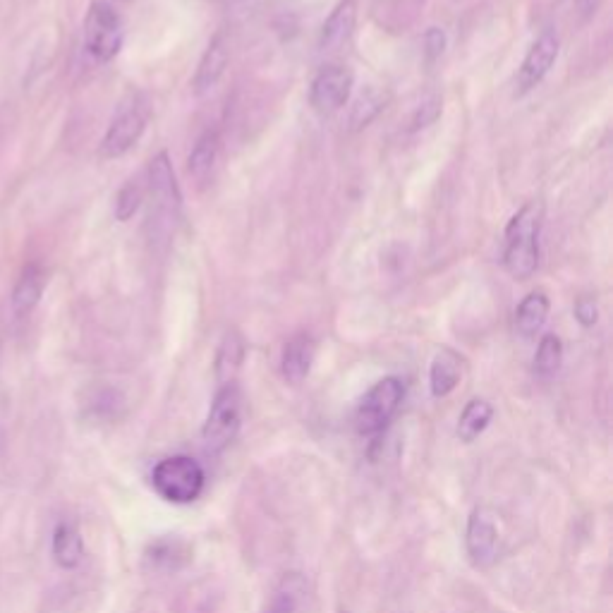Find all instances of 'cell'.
Returning a JSON list of instances; mask_svg holds the SVG:
<instances>
[{
    "label": "cell",
    "instance_id": "9c48e42d",
    "mask_svg": "<svg viewBox=\"0 0 613 613\" xmlns=\"http://www.w3.org/2000/svg\"><path fill=\"white\" fill-rule=\"evenodd\" d=\"M558 56V39L554 34H542L537 41H534L530 51L520 65L518 77H515V94L523 96L527 91L537 87L539 82L544 80L546 72L551 70L554 60Z\"/></svg>",
    "mask_w": 613,
    "mask_h": 613
},
{
    "label": "cell",
    "instance_id": "ba28073f",
    "mask_svg": "<svg viewBox=\"0 0 613 613\" xmlns=\"http://www.w3.org/2000/svg\"><path fill=\"white\" fill-rule=\"evenodd\" d=\"M352 84L355 77L348 68L343 65H329L314 77L312 89H309V103L314 106V111L321 115H331L348 103L352 94Z\"/></svg>",
    "mask_w": 613,
    "mask_h": 613
},
{
    "label": "cell",
    "instance_id": "cb8c5ba5",
    "mask_svg": "<svg viewBox=\"0 0 613 613\" xmlns=\"http://www.w3.org/2000/svg\"><path fill=\"white\" fill-rule=\"evenodd\" d=\"M381 108H384V99H381L376 91H367V94H362L360 99H357L355 106H352V113H350V125L355 127H364L369 125L372 120L379 115Z\"/></svg>",
    "mask_w": 613,
    "mask_h": 613
},
{
    "label": "cell",
    "instance_id": "d4e9b609",
    "mask_svg": "<svg viewBox=\"0 0 613 613\" xmlns=\"http://www.w3.org/2000/svg\"><path fill=\"white\" fill-rule=\"evenodd\" d=\"M295 609H297V592L290 587V582L285 580L281 590L273 594L266 613H295Z\"/></svg>",
    "mask_w": 613,
    "mask_h": 613
},
{
    "label": "cell",
    "instance_id": "2e32d148",
    "mask_svg": "<svg viewBox=\"0 0 613 613\" xmlns=\"http://www.w3.org/2000/svg\"><path fill=\"white\" fill-rule=\"evenodd\" d=\"M51 551L60 568L72 570L80 566L84 558V542L80 530L72 523H60L56 530H53Z\"/></svg>",
    "mask_w": 613,
    "mask_h": 613
},
{
    "label": "cell",
    "instance_id": "8fae6325",
    "mask_svg": "<svg viewBox=\"0 0 613 613\" xmlns=\"http://www.w3.org/2000/svg\"><path fill=\"white\" fill-rule=\"evenodd\" d=\"M314 357H317V341L309 333H297L283 348L281 372L288 384H302L312 372Z\"/></svg>",
    "mask_w": 613,
    "mask_h": 613
},
{
    "label": "cell",
    "instance_id": "9a60e30c",
    "mask_svg": "<svg viewBox=\"0 0 613 613\" xmlns=\"http://www.w3.org/2000/svg\"><path fill=\"white\" fill-rule=\"evenodd\" d=\"M357 22V0H341L333 8L329 20L324 22L321 29V48L324 51H338L348 44V39L355 32Z\"/></svg>",
    "mask_w": 613,
    "mask_h": 613
},
{
    "label": "cell",
    "instance_id": "5bb4252c",
    "mask_svg": "<svg viewBox=\"0 0 613 613\" xmlns=\"http://www.w3.org/2000/svg\"><path fill=\"white\" fill-rule=\"evenodd\" d=\"M463 379V357L455 350L443 348L436 352L429 367V388L434 398H446L455 391V386Z\"/></svg>",
    "mask_w": 613,
    "mask_h": 613
},
{
    "label": "cell",
    "instance_id": "8992f818",
    "mask_svg": "<svg viewBox=\"0 0 613 613\" xmlns=\"http://www.w3.org/2000/svg\"><path fill=\"white\" fill-rule=\"evenodd\" d=\"M123 20L108 0H94L84 17V48L96 63H111L123 48Z\"/></svg>",
    "mask_w": 613,
    "mask_h": 613
},
{
    "label": "cell",
    "instance_id": "3957f363",
    "mask_svg": "<svg viewBox=\"0 0 613 613\" xmlns=\"http://www.w3.org/2000/svg\"><path fill=\"white\" fill-rule=\"evenodd\" d=\"M149 123V101L139 91H130L120 101L106 135L101 139L99 154L103 159H120L139 142Z\"/></svg>",
    "mask_w": 613,
    "mask_h": 613
},
{
    "label": "cell",
    "instance_id": "e0dca14e",
    "mask_svg": "<svg viewBox=\"0 0 613 613\" xmlns=\"http://www.w3.org/2000/svg\"><path fill=\"white\" fill-rule=\"evenodd\" d=\"M549 297L544 293H530L515 309V331L523 338H534L544 329L546 319H549Z\"/></svg>",
    "mask_w": 613,
    "mask_h": 613
},
{
    "label": "cell",
    "instance_id": "484cf974",
    "mask_svg": "<svg viewBox=\"0 0 613 613\" xmlns=\"http://www.w3.org/2000/svg\"><path fill=\"white\" fill-rule=\"evenodd\" d=\"M575 319H578L582 326H587V329L597 324L599 309H597V302H594V297H580V300L575 302Z\"/></svg>",
    "mask_w": 613,
    "mask_h": 613
},
{
    "label": "cell",
    "instance_id": "30bf717a",
    "mask_svg": "<svg viewBox=\"0 0 613 613\" xmlns=\"http://www.w3.org/2000/svg\"><path fill=\"white\" fill-rule=\"evenodd\" d=\"M149 190L156 202V209L163 211L168 221H171L180 209V190L178 182H175L173 163L168 159L166 151H161L149 163Z\"/></svg>",
    "mask_w": 613,
    "mask_h": 613
},
{
    "label": "cell",
    "instance_id": "7a4b0ae2",
    "mask_svg": "<svg viewBox=\"0 0 613 613\" xmlns=\"http://www.w3.org/2000/svg\"><path fill=\"white\" fill-rule=\"evenodd\" d=\"M151 487L156 494L168 503H185L197 501L206 487L204 467L190 455H171L156 463L151 470Z\"/></svg>",
    "mask_w": 613,
    "mask_h": 613
},
{
    "label": "cell",
    "instance_id": "6da1fadb",
    "mask_svg": "<svg viewBox=\"0 0 613 613\" xmlns=\"http://www.w3.org/2000/svg\"><path fill=\"white\" fill-rule=\"evenodd\" d=\"M544 206L530 202L511 218L506 228V252L503 264L518 281H527L539 266V228H542Z\"/></svg>",
    "mask_w": 613,
    "mask_h": 613
},
{
    "label": "cell",
    "instance_id": "d6986e66",
    "mask_svg": "<svg viewBox=\"0 0 613 613\" xmlns=\"http://www.w3.org/2000/svg\"><path fill=\"white\" fill-rule=\"evenodd\" d=\"M491 420H494V408H491V403H487L484 398H472L463 408V412H460L455 434H458V439L463 443H472L484 434V429L489 427Z\"/></svg>",
    "mask_w": 613,
    "mask_h": 613
},
{
    "label": "cell",
    "instance_id": "44dd1931",
    "mask_svg": "<svg viewBox=\"0 0 613 613\" xmlns=\"http://www.w3.org/2000/svg\"><path fill=\"white\" fill-rule=\"evenodd\" d=\"M242 360H245V343H242L240 333L228 331L216 355V376L218 381H221V386L235 381V374H238Z\"/></svg>",
    "mask_w": 613,
    "mask_h": 613
},
{
    "label": "cell",
    "instance_id": "7c38bea8",
    "mask_svg": "<svg viewBox=\"0 0 613 613\" xmlns=\"http://www.w3.org/2000/svg\"><path fill=\"white\" fill-rule=\"evenodd\" d=\"M46 281H48V273L44 266L39 262L27 264L20 273V278H17L15 288H12L10 295V305L12 312H15V317H27V314L34 312V307L41 302V295H44L46 290Z\"/></svg>",
    "mask_w": 613,
    "mask_h": 613
},
{
    "label": "cell",
    "instance_id": "52a82bcc",
    "mask_svg": "<svg viewBox=\"0 0 613 613\" xmlns=\"http://www.w3.org/2000/svg\"><path fill=\"white\" fill-rule=\"evenodd\" d=\"M465 546H467V556H470L472 566L475 568H489L496 563L501 539H499V527H496V518L489 508L477 506L475 511L470 513L465 532Z\"/></svg>",
    "mask_w": 613,
    "mask_h": 613
},
{
    "label": "cell",
    "instance_id": "ac0fdd59",
    "mask_svg": "<svg viewBox=\"0 0 613 613\" xmlns=\"http://www.w3.org/2000/svg\"><path fill=\"white\" fill-rule=\"evenodd\" d=\"M192 558L190 546L180 537H161L149 544L147 561L156 570H180Z\"/></svg>",
    "mask_w": 613,
    "mask_h": 613
},
{
    "label": "cell",
    "instance_id": "7402d4cb",
    "mask_svg": "<svg viewBox=\"0 0 613 613\" xmlns=\"http://www.w3.org/2000/svg\"><path fill=\"white\" fill-rule=\"evenodd\" d=\"M563 362V343L554 333H546L534 355V372L539 376H554Z\"/></svg>",
    "mask_w": 613,
    "mask_h": 613
},
{
    "label": "cell",
    "instance_id": "5b68a950",
    "mask_svg": "<svg viewBox=\"0 0 613 613\" xmlns=\"http://www.w3.org/2000/svg\"><path fill=\"white\" fill-rule=\"evenodd\" d=\"M405 398V384L398 376H386L369 388L355 412V429L360 436H379L393 420Z\"/></svg>",
    "mask_w": 613,
    "mask_h": 613
},
{
    "label": "cell",
    "instance_id": "83f0119b",
    "mask_svg": "<svg viewBox=\"0 0 613 613\" xmlns=\"http://www.w3.org/2000/svg\"><path fill=\"white\" fill-rule=\"evenodd\" d=\"M338 613H350V611H345V609H341V611H338Z\"/></svg>",
    "mask_w": 613,
    "mask_h": 613
},
{
    "label": "cell",
    "instance_id": "4316f807",
    "mask_svg": "<svg viewBox=\"0 0 613 613\" xmlns=\"http://www.w3.org/2000/svg\"><path fill=\"white\" fill-rule=\"evenodd\" d=\"M424 46H427V56L429 58H439L443 53V46H446V36H443L441 29L432 27L427 32V36H424Z\"/></svg>",
    "mask_w": 613,
    "mask_h": 613
},
{
    "label": "cell",
    "instance_id": "ffe728a7",
    "mask_svg": "<svg viewBox=\"0 0 613 613\" xmlns=\"http://www.w3.org/2000/svg\"><path fill=\"white\" fill-rule=\"evenodd\" d=\"M218 149H221V139H218V132L206 130L202 137L197 139L190 151V159H187V171H190L192 178L204 180L206 175L211 173L214 163L218 159Z\"/></svg>",
    "mask_w": 613,
    "mask_h": 613
},
{
    "label": "cell",
    "instance_id": "4fadbf2b",
    "mask_svg": "<svg viewBox=\"0 0 613 613\" xmlns=\"http://www.w3.org/2000/svg\"><path fill=\"white\" fill-rule=\"evenodd\" d=\"M228 60H230V51H228L226 34H216L214 39H211L209 48L204 51L202 60H199L197 75H194L192 80L194 94L204 96L206 91L214 89L228 68Z\"/></svg>",
    "mask_w": 613,
    "mask_h": 613
},
{
    "label": "cell",
    "instance_id": "277c9868",
    "mask_svg": "<svg viewBox=\"0 0 613 613\" xmlns=\"http://www.w3.org/2000/svg\"><path fill=\"white\" fill-rule=\"evenodd\" d=\"M242 427V393L235 381L218 388L209 415L202 427V441L206 451H223L238 439Z\"/></svg>",
    "mask_w": 613,
    "mask_h": 613
},
{
    "label": "cell",
    "instance_id": "603a6c76",
    "mask_svg": "<svg viewBox=\"0 0 613 613\" xmlns=\"http://www.w3.org/2000/svg\"><path fill=\"white\" fill-rule=\"evenodd\" d=\"M142 202H144L142 185H139V182H135V180H130L123 187V190L118 192V197H115L113 214H115V218H118L120 223L130 221V218L139 211V206H142Z\"/></svg>",
    "mask_w": 613,
    "mask_h": 613
}]
</instances>
